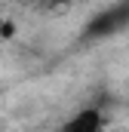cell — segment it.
<instances>
[{
  "label": "cell",
  "mask_w": 129,
  "mask_h": 132,
  "mask_svg": "<svg viewBox=\"0 0 129 132\" xmlns=\"http://www.w3.org/2000/svg\"><path fill=\"white\" fill-rule=\"evenodd\" d=\"M55 132H104V114L98 108H92V104L77 108L71 117H64L59 123Z\"/></svg>",
  "instance_id": "obj_1"
},
{
  "label": "cell",
  "mask_w": 129,
  "mask_h": 132,
  "mask_svg": "<svg viewBox=\"0 0 129 132\" xmlns=\"http://www.w3.org/2000/svg\"><path fill=\"white\" fill-rule=\"evenodd\" d=\"M43 6H49V9H62V6H71L74 0H40Z\"/></svg>",
  "instance_id": "obj_2"
},
{
  "label": "cell",
  "mask_w": 129,
  "mask_h": 132,
  "mask_svg": "<svg viewBox=\"0 0 129 132\" xmlns=\"http://www.w3.org/2000/svg\"><path fill=\"white\" fill-rule=\"evenodd\" d=\"M3 28H6V19H3V12H0V40H3Z\"/></svg>",
  "instance_id": "obj_3"
}]
</instances>
